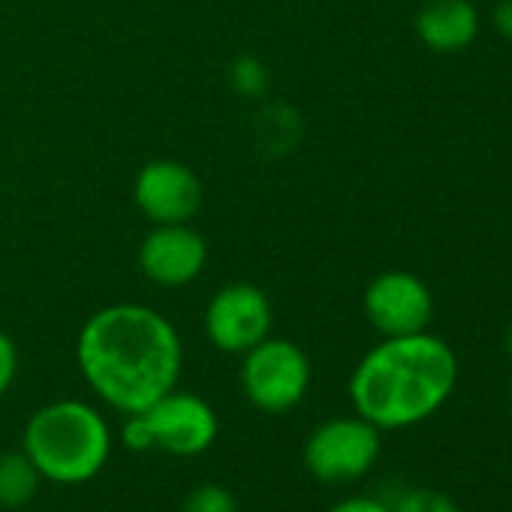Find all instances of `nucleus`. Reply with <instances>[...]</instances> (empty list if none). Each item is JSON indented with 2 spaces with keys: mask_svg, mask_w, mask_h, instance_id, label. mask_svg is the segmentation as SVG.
<instances>
[{
  "mask_svg": "<svg viewBox=\"0 0 512 512\" xmlns=\"http://www.w3.org/2000/svg\"><path fill=\"white\" fill-rule=\"evenodd\" d=\"M76 365L94 398L130 416L178 389L184 344L160 311L118 302L85 320L76 338Z\"/></svg>",
  "mask_w": 512,
  "mask_h": 512,
  "instance_id": "1",
  "label": "nucleus"
},
{
  "mask_svg": "<svg viewBox=\"0 0 512 512\" xmlns=\"http://www.w3.org/2000/svg\"><path fill=\"white\" fill-rule=\"evenodd\" d=\"M458 386L455 350L425 332L383 338L350 374L353 410L380 431H401L431 419Z\"/></svg>",
  "mask_w": 512,
  "mask_h": 512,
  "instance_id": "2",
  "label": "nucleus"
},
{
  "mask_svg": "<svg viewBox=\"0 0 512 512\" xmlns=\"http://www.w3.org/2000/svg\"><path fill=\"white\" fill-rule=\"evenodd\" d=\"M43 482L76 488L94 482L115 449L109 419L91 401L58 398L31 413L19 446Z\"/></svg>",
  "mask_w": 512,
  "mask_h": 512,
  "instance_id": "3",
  "label": "nucleus"
},
{
  "mask_svg": "<svg viewBox=\"0 0 512 512\" xmlns=\"http://www.w3.org/2000/svg\"><path fill=\"white\" fill-rule=\"evenodd\" d=\"M238 380L250 407L269 416H281L305 401L314 380V368L299 344L269 335L247 353H241Z\"/></svg>",
  "mask_w": 512,
  "mask_h": 512,
  "instance_id": "4",
  "label": "nucleus"
},
{
  "mask_svg": "<svg viewBox=\"0 0 512 512\" xmlns=\"http://www.w3.org/2000/svg\"><path fill=\"white\" fill-rule=\"evenodd\" d=\"M380 449H383V431L377 425H371L359 413L332 416L308 434L302 461L317 482L350 485L374 470Z\"/></svg>",
  "mask_w": 512,
  "mask_h": 512,
  "instance_id": "5",
  "label": "nucleus"
},
{
  "mask_svg": "<svg viewBox=\"0 0 512 512\" xmlns=\"http://www.w3.org/2000/svg\"><path fill=\"white\" fill-rule=\"evenodd\" d=\"M142 419L151 434V449L172 458H199L220 437L217 410L196 392L172 389L142 410Z\"/></svg>",
  "mask_w": 512,
  "mask_h": 512,
  "instance_id": "6",
  "label": "nucleus"
},
{
  "mask_svg": "<svg viewBox=\"0 0 512 512\" xmlns=\"http://www.w3.org/2000/svg\"><path fill=\"white\" fill-rule=\"evenodd\" d=\"M272 335V302L253 284H226L205 305V338L214 350L241 356Z\"/></svg>",
  "mask_w": 512,
  "mask_h": 512,
  "instance_id": "7",
  "label": "nucleus"
},
{
  "mask_svg": "<svg viewBox=\"0 0 512 512\" xmlns=\"http://www.w3.org/2000/svg\"><path fill=\"white\" fill-rule=\"evenodd\" d=\"M362 308L368 323L383 338H401L425 332L434 317V296L422 278L413 272H383L377 275L362 296Z\"/></svg>",
  "mask_w": 512,
  "mask_h": 512,
  "instance_id": "8",
  "label": "nucleus"
},
{
  "mask_svg": "<svg viewBox=\"0 0 512 512\" xmlns=\"http://www.w3.org/2000/svg\"><path fill=\"white\" fill-rule=\"evenodd\" d=\"M208 263V244L190 223H154L139 244L142 275L166 290L193 284Z\"/></svg>",
  "mask_w": 512,
  "mask_h": 512,
  "instance_id": "9",
  "label": "nucleus"
},
{
  "mask_svg": "<svg viewBox=\"0 0 512 512\" xmlns=\"http://www.w3.org/2000/svg\"><path fill=\"white\" fill-rule=\"evenodd\" d=\"M133 199L151 223H190L202 208V181L178 160H154L136 172Z\"/></svg>",
  "mask_w": 512,
  "mask_h": 512,
  "instance_id": "10",
  "label": "nucleus"
},
{
  "mask_svg": "<svg viewBox=\"0 0 512 512\" xmlns=\"http://www.w3.org/2000/svg\"><path fill=\"white\" fill-rule=\"evenodd\" d=\"M479 34V13L470 0H428L416 13V37L437 55L467 49Z\"/></svg>",
  "mask_w": 512,
  "mask_h": 512,
  "instance_id": "11",
  "label": "nucleus"
},
{
  "mask_svg": "<svg viewBox=\"0 0 512 512\" xmlns=\"http://www.w3.org/2000/svg\"><path fill=\"white\" fill-rule=\"evenodd\" d=\"M40 485L43 479L22 449L0 452V506L4 509L28 506L37 497Z\"/></svg>",
  "mask_w": 512,
  "mask_h": 512,
  "instance_id": "12",
  "label": "nucleus"
},
{
  "mask_svg": "<svg viewBox=\"0 0 512 512\" xmlns=\"http://www.w3.org/2000/svg\"><path fill=\"white\" fill-rule=\"evenodd\" d=\"M181 512H241V509H238V497L226 485L202 482L184 497Z\"/></svg>",
  "mask_w": 512,
  "mask_h": 512,
  "instance_id": "13",
  "label": "nucleus"
},
{
  "mask_svg": "<svg viewBox=\"0 0 512 512\" xmlns=\"http://www.w3.org/2000/svg\"><path fill=\"white\" fill-rule=\"evenodd\" d=\"M389 506L392 512H461L458 503L446 491H437V488H407Z\"/></svg>",
  "mask_w": 512,
  "mask_h": 512,
  "instance_id": "14",
  "label": "nucleus"
},
{
  "mask_svg": "<svg viewBox=\"0 0 512 512\" xmlns=\"http://www.w3.org/2000/svg\"><path fill=\"white\" fill-rule=\"evenodd\" d=\"M232 85L241 91V94H247V97H256L263 88H266V70L256 64V61H250V58H244V61H238L235 67H232Z\"/></svg>",
  "mask_w": 512,
  "mask_h": 512,
  "instance_id": "15",
  "label": "nucleus"
},
{
  "mask_svg": "<svg viewBox=\"0 0 512 512\" xmlns=\"http://www.w3.org/2000/svg\"><path fill=\"white\" fill-rule=\"evenodd\" d=\"M16 377H19V347L7 332H0V398L13 389Z\"/></svg>",
  "mask_w": 512,
  "mask_h": 512,
  "instance_id": "16",
  "label": "nucleus"
},
{
  "mask_svg": "<svg viewBox=\"0 0 512 512\" xmlns=\"http://www.w3.org/2000/svg\"><path fill=\"white\" fill-rule=\"evenodd\" d=\"M121 443H124L130 452H154V449H151V434H148V425H145L142 413H130V416H124V425H121Z\"/></svg>",
  "mask_w": 512,
  "mask_h": 512,
  "instance_id": "17",
  "label": "nucleus"
},
{
  "mask_svg": "<svg viewBox=\"0 0 512 512\" xmlns=\"http://www.w3.org/2000/svg\"><path fill=\"white\" fill-rule=\"evenodd\" d=\"M326 512H392V506L380 497H365V494H356V497H344L338 503H332Z\"/></svg>",
  "mask_w": 512,
  "mask_h": 512,
  "instance_id": "18",
  "label": "nucleus"
},
{
  "mask_svg": "<svg viewBox=\"0 0 512 512\" xmlns=\"http://www.w3.org/2000/svg\"><path fill=\"white\" fill-rule=\"evenodd\" d=\"M491 22L500 37L512 40V0H497V7L491 13Z\"/></svg>",
  "mask_w": 512,
  "mask_h": 512,
  "instance_id": "19",
  "label": "nucleus"
},
{
  "mask_svg": "<svg viewBox=\"0 0 512 512\" xmlns=\"http://www.w3.org/2000/svg\"><path fill=\"white\" fill-rule=\"evenodd\" d=\"M506 353H509V359H512V323L506 326Z\"/></svg>",
  "mask_w": 512,
  "mask_h": 512,
  "instance_id": "20",
  "label": "nucleus"
},
{
  "mask_svg": "<svg viewBox=\"0 0 512 512\" xmlns=\"http://www.w3.org/2000/svg\"><path fill=\"white\" fill-rule=\"evenodd\" d=\"M509 407H512V380H509Z\"/></svg>",
  "mask_w": 512,
  "mask_h": 512,
  "instance_id": "21",
  "label": "nucleus"
}]
</instances>
